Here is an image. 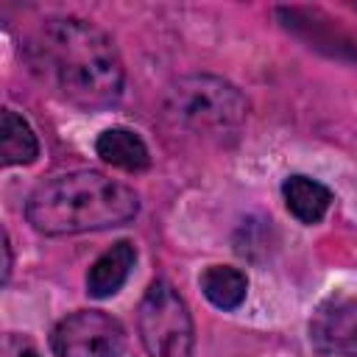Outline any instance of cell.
Listing matches in <instances>:
<instances>
[{"label":"cell","mask_w":357,"mask_h":357,"mask_svg":"<svg viewBox=\"0 0 357 357\" xmlns=\"http://www.w3.org/2000/svg\"><path fill=\"white\" fill-rule=\"evenodd\" d=\"M137 212V192L128 184L98 170H73L53 176L50 181L39 184L25 204L28 223L47 237L123 226L134 220Z\"/></svg>","instance_id":"cell-2"},{"label":"cell","mask_w":357,"mask_h":357,"mask_svg":"<svg viewBox=\"0 0 357 357\" xmlns=\"http://www.w3.org/2000/svg\"><path fill=\"white\" fill-rule=\"evenodd\" d=\"M282 195L290 215L298 218L301 223H318L332 204L329 187L310 176H287L282 184Z\"/></svg>","instance_id":"cell-9"},{"label":"cell","mask_w":357,"mask_h":357,"mask_svg":"<svg viewBox=\"0 0 357 357\" xmlns=\"http://www.w3.org/2000/svg\"><path fill=\"white\" fill-rule=\"evenodd\" d=\"M50 349L56 357H123L126 329L100 310H78L56 324Z\"/></svg>","instance_id":"cell-5"},{"label":"cell","mask_w":357,"mask_h":357,"mask_svg":"<svg viewBox=\"0 0 357 357\" xmlns=\"http://www.w3.org/2000/svg\"><path fill=\"white\" fill-rule=\"evenodd\" d=\"M0 156L6 167L28 165L39 156V139L33 128L14 109H3V117H0Z\"/></svg>","instance_id":"cell-10"},{"label":"cell","mask_w":357,"mask_h":357,"mask_svg":"<svg viewBox=\"0 0 357 357\" xmlns=\"http://www.w3.org/2000/svg\"><path fill=\"white\" fill-rule=\"evenodd\" d=\"M137 321L142 346L151 357H192V318L170 282H151L139 301Z\"/></svg>","instance_id":"cell-4"},{"label":"cell","mask_w":357,"mask_h":357,"mask_svg":"<svg viewBox=\"0 0 357 357\" xmlns=\"http://www.w3.org/2000/svg\"><path fill=\"white\" fill-rule=\"evenodd\" d=\"M134 262H137V248H134V243L117 240L112 248H106V251L92 262L89 273H86V293H89L92 298H109V296H114V293L126 284V279H128Z\"/></svg>","instance_id":"cell-7"},{"label":"cell","mask_w":357,"mask_h":357,"mask_svg":"<svg viewBox=\"0 0 357 357\" xmlns=\"http://www.w3.org/2000/svg\"><path fill=\"white\" fill-rule=\"evenodd\" d=\"M8 273H11V243L8 234H3V282H8Z\"/></svg>","instance_id":"cell-12"},{"label":"cell","mask_w":357,"mask_h":357,"mask_svg":"<svg viewBox=\"0 0 357 357\" xmlns=\"http://www.w3.org/2000/svg\"><path fill=\"white\" fill-rule=\"evenodd\" d=\"M310 343L326 357H357V296L335 293L310 318Z\"/></svg>","instance_id":"cell-6"},{"label":"cell","mask_w":357,"mask_h":357,"mask_svg":"<svg viewBox=\"0 0 357 357\" xmlns=\"http://www.w3.org/2000/svg\"><path fill=\"white\" fill-rule=\"evenodd\" d=\"M31 70L59 98L81 106H112L123 95V61L114 42L78 17L45 20L25 45Z\"/></svg>","instance_id":"cell-1"},{"label":"cell","mask_w":357,"mask_h":357,"mask_svg":"<svg viewBox=\"0 0 357 357\" xmlns=\"http://www.w3.org/2000/svg\"><path fill=\"white\" fill-rule=\"evenodd\" d=\"M22 357H39L36 351H22Z\"/></svg>","instance_id":"cell-13"},{"label":"cell","mask_w":357,"mask_h":357,"mask_svg":"<svg viewBox=\"0 0 357 357\" xmlns=\"http://www.w3.org/2000/svg\"><path fill=\"white\" fill-rule=\"evenodd\" d=\"M95 151L98 156L112 165V167H120V170H128V173H137V170H145L151 165V153H148V145L142 142V137L131 128H106L98 139H95Z\"/></svg>","instance_id":"cell-8"},{"label":"cell","mask_w":357,"mask_h":357,"mask_svg":"<svg viewBox=\"0 0 357 357\" xmlns=\"http://www.w3.org/2000/svg\"><path fill=\"white\" fill-rule=\"evenodd\" d=\"M165 117L204 139H226L234 137L248 114V103L243 92L218 78V75H181L176 78L162 100Z\"/></svg>","instance_id":"cell-3"},{"label":"cell","mask_w":357,"mask_h":357,"mask_svg":"<svg viewBox=\"0 0 357 357\" xmlns=\"http://www.w3.org/2000/svg\"><path fill=\"white\" fill-rule=\"evenodd\" d=\"M201 290L204 296L220 307V310H237L245 301V290H248V279L240 268L231 265H209L201 273Z\"/></svg>","instance_id":"cell-11"}]
</instances>
